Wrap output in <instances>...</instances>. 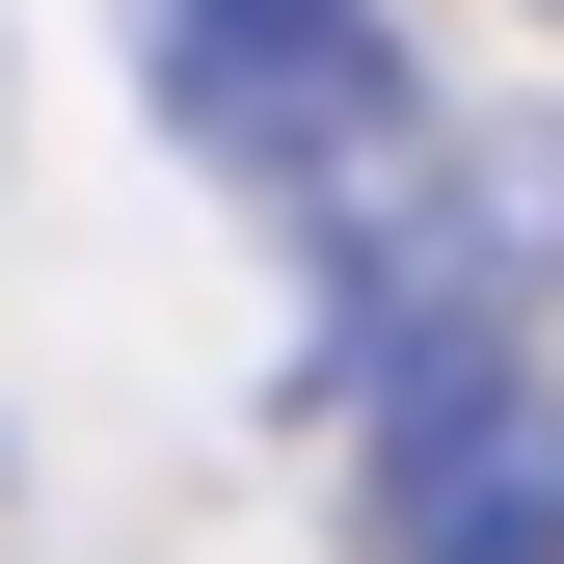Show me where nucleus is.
<instances>
[{
    "instance_id": "1",
    "label": "nucleus",
    "mask_w": 564,
    "mask_h": 564,
    "mask_svg": "<svg viewBox=\"0 0 564 564\" xmlns=\"http://www.w3.org/2000/svg\"><path fill=\"white\" fill-rule=\"evenodd\" d=\"M134 82L188 108V162L296 188V216H377L431 162V82H403L377 0H134Z\"/></svg>"
},
{
    "instance_id": "2",
    "label": "nucleus",
    "mask_w": 564,
    "mask_h": 564,
    "mask_svg": "<svg viewBox=\"0 0 564 564\" xmlns=\"http://www.w3.org/2000/svg\"><path fill=\"white\" fill-rule=\"evenodd\" d=\"M377 538H403V564H564V403L511 377V349H457V377L403 403Z\"/></svg>"
}]
</instances>
